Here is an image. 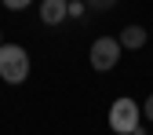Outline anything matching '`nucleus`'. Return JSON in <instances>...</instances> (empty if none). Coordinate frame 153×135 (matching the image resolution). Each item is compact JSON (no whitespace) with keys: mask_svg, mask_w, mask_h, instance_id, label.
Here are the masks:
<instances>
[{"mask_svg":"<svg viewBox=\"0 0 153 135\" xmlns=\"http://www.w3.org/2000/svg\"><path fill=\"white\" fill-rule=\"evenodd\" d=\"M135 135H146V131H142V128H139V131H135Z\"/></svg>","mask_w":153,"mask_h":135,"instance_id":"9d476101","label":"nucleus"},{"mask_svg":"<svg viewBox=\"0 0 153 135\" xmlns=\"http://www.w3.org/2000/svg\"><path fill=\"white\" fill-rule=\"evenodd\" d=\"M142 113H146V117L153 121V95H149V99H146V106H142Z\"/></svg>","mask_w":153,"mask_h":135,"instance_id":"1a4fd4ad","label":"nucleus"},{"mask_svg":"<svg viewBox=\"0 0 153 135\" xmlns=\"http://www.w3.org/2000/svg\"><path fill=\"white\" fill-rule=\"evenodd\" d=\"M0 44H4V37H0Z\"/></svg>","mask_w":153,"mask_h":135,"instance_id":"9b49d317","label":"nucleus"},{"mask_svg":"<svg viewBox=\"0 0 153 135\" xmlns=\"http://www.w3.org/2000/svg\"><path fill=\"white\" fill-rule=\"evenodd\" d=\"M84 4H88L91 11H109L113 4H117V0H84Z\"/></svg>","mask_w":153,"mask_h":135,"instance_id":"423d86ee","label":"nucleus"},{"mask_svg":"<svg viewBox=\"0 0 153 135\" xmlns=\"http://www.w3.org/2000/svg\"><path fill=\"white\" fill-rule=\"evenodd\" d=\"M66 15H69V0H44L40 4V22L44 26H59Z\"/></svg>","mask_w":153,"mask_h":135,"instance_id":"20e7f679","label":"nucleus"},{"mask_svg":"<svg viewBox=\"0 0 153 135\" xmlns=\"http://www.w3.org/2000/svg\"><path fill=\"white\" fill-rule=\"evenodd\" d=\"M139 121H142V110L135 106V99H117L109 106V128L117 135H135Z\"/></svg>","mask_w":153,"mask_h":135,"instance_id":"f03ea898","label":"nucleus"},{"mask_svg":"<svg viewBox=\"0 0 153 135\" xmlns=\"http://www.w3.org/2000/svg\"><path fill=\"white\" fill-rule=\"evenodd\" d=\"M26 4H29V0H4V7H11V11H22Z\"/></svg>","mask_w":153,"mask_h":135,"instance_id":"6e6552de","label":"nucleus"},{"mask_svg":"<svg viewBox=\"0 0 153 135\" xmlns=\"http://www.w3.org/2000/svg\"><path fill=\"white\" fill-rule=\"evenodd\" d=\"M117 40H120V48H131V51H139V48L146 44V29H142V26H128V29L117 37Z\"/></svg>","mask_w":153,"mask_h":135,"instance_id":"39448f33","label":"nucleus"},{"mask_svg":"<svg viewBox=\"0 0 153 135\" xmlns=\"http://www.w3.org/2000/svg\"><path fill=\"white\" fill-rule=\"evenodd\" d=\"M91 69H99V73H109L113 66H117V59H120V40L117 37H99V40L91 44Z\"/></svg>","mask_w":153,"mask_h":135,"instance_id":"7ed1b4c3","label":"nucleus"},{"mask_svg":"<svg viewBox=\"0 0 153 135\" xmlns=\"http://www.w3.org/2000/svg\"><path fill=\"white\" fill-rule=\"evenodd\" d=\"M0 77L7 84H22L29 77V55L18 44H0Z\"/></svg>","mask_w":153,"mask_h":135,"instance_id":"f257e3e1","label":"nucleus"},{"mask_svg":"<svg viewBox=\"0 0 153 135\" xmlns=\"http://www.w3.org/2000/svg\"><path fill=\"white\" fill-rule=\"evenodd\" d=\"M84 11H88V4H84V0H69V15H73V18H80Z\"/></svg>","mask_w":153,"mask_h":135,"instance_id":"0eeeda50","label":"nucleus"},{"mask_svg":"<svg viewBox=\"0 0 153 135\" xmlns=\"http://www.w3.org/2000/svg\"><path fill=\"white\" fill-rule=\"evenodd\" d=\"M113 135H117V131H113Z\"/></svg>","mask_w":153,"mask_h":135,"instance_id":"f8f14e48","label":"nucleus"}]
</instances>
